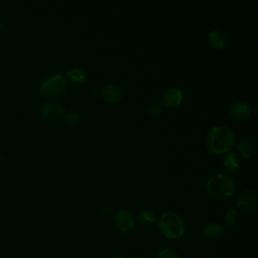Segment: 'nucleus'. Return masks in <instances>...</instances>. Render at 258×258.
<instances>
[{
    "label": "nucleus",
    "mask_w": 258,
    "mask_h": 258,
    "mask_svg": "<svg viewBox=\"0 0 258 258\" xmlns=\"http://www.w3.org/2000/svg\"><path fill=\"white\" fill-rule=\"evenodd\" d=\"M157 258H180L178 253L170 248H163L161 249L158 254Z\"/></svg>",
    "instance_id": "obj_18"
},
{
    "label": "nucleus",
    "mask_w": 258,
    "mask_h": 258,
    "mask_svg": "<svg viewBox=\"0 0 258 258\" xmlns=\"http://www.w3.org/2000/svg\"><path fill=\"white\" fill-rule=\"evenodd\" d=\"M4 27H5V22L3 19L0 18V31H2L4 29Z\"/></svg>",
    "instance_id": "obj_22"
},
{
    "label": "nucleus",
    "mask_w": 258,
    "mask_h": 258,
    "mask_svg": "<svg viewBox=\"0 0 258 258\" xmlns=\"http://www.w3.org/2000/svg\"><path fill=\"white\" fill-rule=\"evenodd\" d=\"M148 112L152 116H157V115L161 114L162 104L160 102H157V101H154V102L150 103V105L148 107Z\"/></svg>",
    "instance_id": "obj_19"
},
{
    "label": "nucleus",
    "mask_w": 258,
    "mask_h": 258,
    "mask_svg": "<svg viewBox=\"0 0 258 258\" xmlns=\"http://www.w3.org/2000/svg\"><path fill=\"white\" fill-rule=\"evenodd\" d=\"M111 258H124V257H121V256H114V257H111Z\"/></svg>",
    "instance_id": "obj_24"
},
{
    "label": "nucleus",
    "mask_w": 258,
    "mask_h": 258,
    "mask_svg": "<svg viewBox=\"0 0 258 258\" xmlns=\"http://www.w3.org/2000/svg\"><path fill=\"white\" fill-rule=\"evenodd\" d=\"M129 258H143V256H141V255H139V254H133V255H131Z\"/></svg>",
    "instance_id": "obj_23"
},
{
    "label": "nucleus",
    "mask_w": 258,
    "mask_h": 258,
    "mask_svg": "<svg viewBox=\"0 0 258 258\" xmlns=\"http://www.w3.org/2000/svg\"><path fill=\"white\" fill-rule=\"evenodd\" d=\"M223 166L227 172H236L241 167V161L239 156L234 152H229L224 158Z\"/></svg>",
    "instance_id": "obj_14"
},
{
    "label": "nucleus",
    "mask_w": 258,
    "mask_h": 258,
    "mask_svg": "<svg viewBox=\"0 0 258 258\" xmlns=\"http://www.w3.org/2000/svg\"><path fill=\"white\" fill-rule=\"evenodd\" d=\"M236 141L235 133L225 125L211 128L206 135V146L214 154H222L233 148Z\"/></svg>",
    "instance_id": "obj_1"
},
{
    "label": "nucleus",
    "mask_w": 258,
    "mask_h": 258,
    "mask_svg": "<svg viewBox=\"0 0 258 258\" xmlns=\"http://www.w3.org/2000/svg\"><path fill=\"white\" fill-rule=\"evenodd\" d=\"M257 205V194L254 189L242 190L236 200V207L242 212H250Z\"/></svg>",
    "instance_id": "obj_6"
},
{
    "label": "nucleus",
    "mask_w": 258,
    "mask_h": 258,
    "mask_svg": "<svg viewBox=\"0 0 258 258\" xmlns=\"http://www.w3.org/2000/svg\"><path fill=\"white\" fill-rule=\"evenodd\" d=\"M114 224L122 233H128L132 230L135 224V219L131 212L126 209H120L114 214Z\"/></svg>",
    "instance_id": "obj_5"
},
{
    "label": "nucleus",
    "mask_w": 258,
    "mask_h": 258,
    "mask_svg": "<svg viewBox=\"0 0 258 258\" xmlns=\"http://www.w3.org/2000/svg\"><path fill=\"white\" fill-rule=\"evenodd\" d=\"M224 223L230 230H236L242 223V218L237 209H229L224 215Z\"/></svg>",
    "instance_id": "obj_13"
},
{
    "label": "nucleus",
    "mask_w": 258,
    "mask_h": 258,
    "mask_svg": "<svg viewBox=\"0 0 258 258\" xmlns=\"http://www.w3.org/2000/svg\"><path fill=\"white\" fill-rule=\"evenodd\" d=\"M237 149L246 158H250L253 156L255 152V145L254 142L248 138L241 139L237 144Z\"/></svg>",
    "instance_id": "obj_16"
},
{
    "label": "nucleus",
    "mask_w": 258,
    "mask_h": 258,
    "mask_svg": "<svg viewBox=\"0 0 258 258\" xmlns=\"http://www.w3.org/2000/svg\"><path fill=\"white\" fill-rule=\"evenodd\" d=\"M62 116L64 118V121L69 124H75L79 120V114L73 110L64 112Z\"/></svg>",
    "instance_id": "obj_20"
},
{
    "label": "nucleus",
    "mask_w": 258,
    "mask_h": 258,
    "mask_svg": "<svg viewBox=\"0 0 258 258\" xmlns=\"http://www.w3.org/2000/svg\"><path fill=\"white\" fill-rule=\"evenodd\" d=\"M157 228L162 236L167 239H178L184 234V222L180 215L168 211L163 213L157 221Z\"/></svg>",
    "instance_id": "obj_3"
},
{
    "label": "nucleus",
    "mask_w": 258,
    "mask_h": 258,
    "mask_svg": "<svg viewBox=\"0 0 258 258\" xmlns=\"http://www.w3.org/2000/svg\"><path fill=\"white\" fill-rule=\"evenodd\" d=\"M202 233H203V236L207 239H210V240L217 239L223 235L224 227L220 223L210 222L203 227Z\"/></svg>",
    "instance_id": "obj_12"
},
{
    "label": "nucleus",
    "mask_w": 258,
    "mask_h": 258,
    "mask_svg": "<svg viewBox=\"0 0 258 258\" xmlns=\"http://www.w3.org/2000/svg\"><path fill=\"white\" fill-rule=\"evenodd\" d=\"M208 43L215 49H222L227 44V35L220 29H214L208 34Z\"/></svg>",
    "instance_id": "obj_11"
},
{
    "label": "nucleus",
    "mask_w": 258,
    "mask_h": 258,
    "mask_svg": "<svg viewBox=\"0 0 258 258\" xmlns=\"http://www.w3.org/2000/svg\"><path fill=\"white\" fill-rule=\"evenodd\" d=\"M252 113V108L250 104L244 101L233 102L229 108V114L237 120H245L250 117Z\"/></svg>",
    "instance_id": "obj_8"
},
{
    "label": "nucleus",
    "mask_w": 258,
    "mask_h": 258,
    "mask_svg": "<svg viewBox=\"0 0 258 258\" xmlns=\"http://www.w3.org/2000/svg\"><path fill=\"white\" fill-rule=\"evenodd\" d=\"M64 109L60 103L55 101H48L41 107V116L47 120H54L61 117Z\"/></svg>",
    "instance_id": "obj_9"
},
{
    "label": "nucleus",
    "mask_w": 258,
    "mask_h": 258,
    "mask_svg": "<svg viewBox=\"0 0 258 258\" xmlns=\"http://www.w3.org/2000/svg\"><path fill=\"white\" fill-rule=\"evenodd\" d=\"M101 212H102L103 215L108 216V215H110L112 213V207L110 205H108V204H104L101 207Z\"/></svg>",
    "instance_id": "obj_21"
},
{
    "label": "nucleus",
    "mask_w": 258,
    "mask_h": 258,
    "mask_svg": "<svg viewBox=\"0 0 258 258\" xmlns=\"http://www.w3.org/2000/svg\"><path fill=\"white\" fill-rule=\"evenodd\" d=\"M138 223L143 227H150L156 221L155 214L150 210H142L137 217Z\"/></svg>",
    "instance_id": "obj_17"
},
{
    "label": "nucleus",
    "mask_w": 258,
    "mask_h": 258,
    "mask_svg": "<svg viewBox=\"0 0 258 258\" xmlns=\"http://www.w3.org/2000/svg\"><path fill=\"white\" fill-rule=\"evenodd\" d=\"M66 87L67 78L62 73H57L43 80L39 87V93L46 98L54 97L64 91Z\"/></svg>",
    "instance_id": "obj_4"
},
{
    "label": "nucleus",
    "mask_w": 258,
    "mask_h": 258,
    "mask_svg": "<svg viewBox=\"0 0 258 258\" xmlns=\"http://www.w3.org/2000/svg\"><path fill=\"white\" fill-rule=\"evenodd\" d=\"M206 190L211 198L224 201L231 198L235 192L236 181L228 174L215 173L207 179Z\"/></svg>",
    "instance_id": "obj_2"
},
{
    "label": "nucleus",
    "mask_w": 258,
    "mask_h": 258,
    "mask_svg": "<svg viewBox=\"0 0 258 258\" xmlns=\"http://www.w3.org/2000/svg\"><path fill=\"white\" fill-rule=\"evenodd\" d=\"M183 99L182 91L177 87H170L165 90L162 95L161 104L165 107H177L181 104Z\"/></svg>",
    "instance_id": "obj_7"
},
{
    "label": "nucleus",
    "mask_w": 258,
    "mask_h": 258,
    "mask_svg": "<svg viewBox=\"0 0 258 258\" xmlns=\"http://www.w3.org/2000/svg\"><path fill=\"white\" fill-rule=\"evenodd\" d=\"M67 77L75 84H79V85H82V84H85L87 81H88V78H89V75L88 73L82 69V68H72L70 70H68L67 72Z\"/></svg>",
    "instance_id": "obj_15"
},
{
    "label": "nucleus",
    "mask_w": 258,
    "mask_h": 258,
    "mask_svg": "<svg viewBox=\"0 0 258 258\" xmlns=\"http://www.w3.org/2000/svg\"><path fill=\"white\" fill-rule=\"evenodd\" d=\"M101 95L106 101L110 103H117L122 97V92L117 85L109 83L102 87Z\"/></svg>",
    "instance_id": "obj_10"
}]
</instances>
